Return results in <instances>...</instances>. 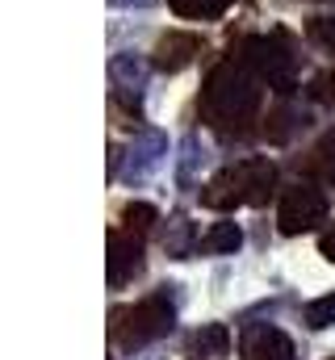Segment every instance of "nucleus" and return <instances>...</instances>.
<instances>
[{
	"instance_id": "nucleus-5",
	"label": "nucleus",
	"mask_w": 335,
	"mask_h": 360,
	"mask_svg": "<svg viewBox=\"0 0 335 360\" xmlns=\"http://www.w3.org/2000/svg\"><path fill=\"white\" fill-rule=\"evenodd\" d=\"M105 252H109V256H105V281H109V289H126L134 276H143V269H147L143 235H139V231H130V226L109 231Z\"/></svg>"
},
{
	"instance_id": "nucleus-3",
	"label": "nucleus",
	"mask_w": 335,
	"mask_h": 360,
	"mask_svg": "<svg viewBox=\"0 0 335 360\" xmlns=\"http://www.w3.org/2000/svg\"><path fill=\"white\" fill-rule=\"evenodd\" d=\"M239 59L260 76V84H268L277 96H289L298 89V55H293V46H289V38L281 30L248 38L239 46Z\"/></svg>"
},
{
	"instance_id": "nucleus-21",
	"label": "nucleus",
	"mask_w": 335,
	"mask_h": 360,
	"mask_svg": "<svg viewBox=\"0 0 335 360\" xmlns=\"http://www.w3.org/2000/svg\"><path fill=\"white\" fill-rule=\"evenodd\" d=\"M306 38H310L315 46H323V51H331L335 55V13H319V17H310V21H306Z\"/></svg>"
},
{
	"instance_id": "nucleus-10",
	"label": "nucleus",
	"mask_w": 335,
	"mask_h": 360,
	"mask_svg": "<svg viewBox=\"0 0 335 360\" xmlns=\"http://www.w3.org/2000/svg\"><path fill=\"white\" fill-rule=\"evenodd\" d=\"M201 51H206V42H201L197 34H189V30H168L164 38L156 42V51H151V63H156V72L176 76V72H184Z\"/></svg>"
},
{
	"instance_id": "nucleus-23",
	"label": "nucleus",
	"mask_w": 335,
	"mask_h": 360,
	"mask_svg": "<svg viewBox=\"0 0 335 360\" xmlns=\"http://www.w3.org/2000/svg\"><path fill=\"white\" fill-rule=\"evenodd\" d=\"M315 89H319V96H323V101L335 109V72H323V76L315 80Z\"/></svg>"
},
{
	"instance_id": "nucleus-16",
	"label": "nucleus",
	"mask_w": 335,
	"mask_h": 360,
	"mask_svg": "<svg viewBox=\"0 0 335 360\" xmlns=\"http://www.w3.org/2000/svg\"><path fill=\"white\" fill-rule=\"evenodd\" d=\"M302 126H306V113H302V109H293V105H277V109L268 113V122H264V134H268L272 143H289Z\"/></svg>"
},
{
	"instance_id": "nucleus-6",
	"label": "nucleus",
	"mask_w": 335,
	"mask_h": 360,
	"mask_svg": "<svg viewBox=\"0 0 335 360\" xmlns=\"http://www.w3.org/2000/svg\"><path fill=\"white\" fill-rule=\"evenodd\" d=\"M151 68L143 55L134 51H118L109 59V84H113V101H122L126 113H143V92H147V80H151Z\"/></svg>"
},
{
	"instance_id": "nucleus-17",
	"label": "nucleus",
	"mask_w": 335,
	"mask_h": 360,
	"mask_svg": "<svg viewBox=\"0 0 335 360\" xmlns=\"http://www.w3.org/2000/svg\"><path fill=\"white\" fill-rule=\"evenodd\" d=\"M235 0H168V8L184 21H218Z\"/></svg>"
},
{
	"instance_id": "nucleus-15",
	"label": "nucleus",
	"mask_w": 335,
	"mask_h": 360,
	"mask_svg": "<svg viewBox=\"0 0 335 360\" xmlns=\"http://www.w3.org/2000/svg\"><path fill=\"white\" fill-rule=\"evenodd\" d=\"M244 248V226L239 222H214L206 235H201V256H235Z\"/></svg>"
},
{
	"instance_id": "nucleus-13",
	"label": "nucleus",
	"mask_w": 335,
	"mask_h": 360,
	"mask_svg": "<svg viewBox=\"0 0 335 360\" xmlns=\"http://www.w3.org/2000/svg\"><path fill=\"white\" fill-rule=\"evenodd\" d=\"M239 172L248 184V205H264L277 188V164L268 155H248V160H239Z\"/></svg>"
},
{
	"instance_id": "nucleus-18",
	"label": "nucleus",
	"mask_w": 335,
	"mask_h": 360,
	"mask_svg": "<svg viewBox=\"0 0 335 360\" xmlns=\"http://www.w3.org/2000/svg\"><path fill=\"white\" fill-rule=\"evenodd\" d=\"M306 172H319V176L335 180V130H327V134L310 147V155H306Z\"/></svg>"
},
{
	"instance_id": "nucleus-9",
	"label": "nucleus",
	"mask_w": 335,
	"mask_h": 360,
	"mask_svg": "<svg viewBox=\"0 0 335 360\" xmlns=\"http://www.w3.org/2000/svg\"><path fill=\"white\" fill-rule=\"evenodd\" d=\"M197 197H201V205H206V210H214V214H235L239 205H248V184H244L239 164H231V168L214 172V176L197 188Z\"/></svg>"
},
{
	"instance_id": "nucleus-7",
	"label": "nucleus",
	"mask_w": 335,
	"mask_h": 360,
	"mask_svg": "<svg viewBox=\"0 0 335 360\" xmlns=\"http://www.w3.org/2000/svg\"><path fill=\"white\" fill-rule=\"evenodd\" d=\"M164 160H168V134L156 130V126H147V130H139V134L130 139V147L122 151V172H118V176L126 180V184H139V180L151 176Z\"/></svg>"
},
{
	"instance_id": "nucleus-27",
	"label": "nucleus",
	"mask_w": 335,
	"mask_h": 360,
	"mask_svg": "<svg viewBox=\"0 0 335 360\" xmlns=\"http://www.w3.org/2000/svg\"><path fill=\"white\" fill-rule=\"evenodd\" d=\"M331 360H335V356H331Z\"/></svg>"
},
{
	"instance_id": "nucleus-26",
	"label": "nucleus",
	"mask_w": 335,
	"mask_h": 360,
	"mask_svg": "<svg viewBox=\"0 0 335 360\" xmlns=\"http://www.w3.org/2000/svg\"><path fill=\"white\" fill-rule=\"evenodd\" d=\"M331 184H335V180H331Z\"/></svg>"
},
{
	"instance_id": "nucleus-22",
	"label": "nucleus",
	"mask_w": 335,
	"mask_h": 360,
	"mask_svg": "<svg viewBox=\"0 0 335 360\" xmlns=\"http://www.w3.org/2000/svg\"><path fill=\"white\" fill-rule=\"evenodd\" d=\"M319 256H323L327 264H335V222H327V231L319 235Z\"/></svg>"
},
{
	"instance_id": "nucleus-14",
	"label": "nucleus",
	"mask_w": 335,
	"mask_h": 360,
	"mask_svg": "<svg viewBox=\"0 0 335 360\" xmlns=\"http://www.w3.org/2000/svg\"><path fill=\"white\" fill-rule=\"evenodd\" d=\"M206 160H210V147L201 143V134H184L180 139V155H176V184L180 188H193L201 180Z\"/></svg>"
},
{
	"instance_id": "nucleus-20",
	"label": "nucleus",
	"mask_w": 335,
	"mask_h": 360,
	"mask_svg": "<svg viewBox=\"0 0 335 360\" xmlns=\"http://www.w3.org/2000/svg\"><path fill=\"white\" fill-rule=\"evenodd\" d=\"M122 222L130 226V231H139V235H147L156 222H164L160 218V210L151 205V201H126V210H122Z\"/></svg>"
},
{
	"instance_id": "nucleus-11",
	"label": "nucleus",
	"mask_w": 335,
	"mask_h": 360,
	"mask_svg": "<svg viewBox=\"0 0 335 360\" xmlns=\"http://www.w3.org/2000/svg\"><path fill=\"white\" fill-rule=\"evenodd\" d=\"M160 243H164L168 260H189V256H197L201 235H197V226L189 222L184 210H172V214L164 218V235H160Z\"/></svg>"
},
{
	"instance_id": "nucleus-25",
	"label": "nucleus",
	"mask_w": 335,
	"mask_h": 360,
	"mask_svg": "<svg viewBox=\"0 0 335 360\" xmlns=\"http://www.w3.org/2000/svg\"><path fill=\"white\" fill-rule=\"evenodd\" d=\"M109 360H118V356H109Z\"/></svg>"
},
{
	"instance_id": "nucleus-2",
	"label": "nucleus",
	"mask_w": 335,
	"mask_h": 360,
	"mask_svg": "<svg viewBox=\"0 0 335 360\" xmlns=\"http://www.w3.org/2000/svg\"><path fill=\"white\" fill-rule=\"evenodd\" d=\"M176 285H160L156 293H147V297H139L134 306H122V310H113L109 319V335H113V344L118 348H126V352H143L147 344H156V340H164L168 331L176 327V293H172Z\"/></svg>"
},
{
	"instance_id": "nucleus-8",
	"label": "nucleus",
	"mask_w": 335,
	"mask_h": 360,
	"mask_svg": "<svg viewBox=\"0 0 335 360\" xmlns=\"http://www.w3.org/2000/svg\"><path fill=\"white\" fill-rule=\"evenodd\" d=\"M239 356L244 360H298L293 340L272 327V323H248L239 335Z\"/></svg>"
},
{
	"instance_id": "nucleus-1",
	"label": "nucleus",
	"mask_w": 335,
	"mask_h": 360,
	"mask_svg": "<svg viewBox=\"0 0 335 360\" xmlns=\"http://www.w3.org/2000/svg\"><path fill=\"white\" fill-rule=\"evenodd\" d=\"M260 105H264V84L260 76L251 72L244 59H222L210 68L206 84H201V101H197V113L210 130H222V134H244L251 122L260 117Z\"/></svg>"
},
{
	"instance_id": "nucleus-19",
	"label": "nucleus",
	"mask_w": 335,
	"mask_h": 360,
	"mask_svg": "<svg viewBox=\"0 0 335 360\" xmlns=\"http://www.w3.org/2000/svg\"><path fill=\"white\" fill-rule=\"evenodd\" d=\"M302 323H306L310 331H327V327H335V293L310 297V302L302 306Z\"/></svg>"
},
{
	"instance_id": "nucleus-12",
	"label": "nucleus",
	"mask_w": 335,
	"mask_h": 360,
	"mask_svg": "<svg viewBox=\"0 0 335 360\" xmlns=\"http://www.w3.org/2000/svg\"><path fill=\"white\" fill-rule=\"evenodd\" d=\"M184 356H193V360L231 356V331H227V323H201V327L184 340Z\"/></svg>"
},
{
	"instance_id": "nucleus-4",
	"label": "nucleus",
	"mask_w": 335,
	"mask_h": 360,
	"mask_svg": "<svg viewBox=\"0 0 335 360\" xmlns=\"http://www.w3.org/2000/svg\"><path fill=\"white\" fill-rule=\"evenodd\" d=\"M327 214H331L327 193H323L315 180H293V184L281 193V205H277V226H281V235L298 239V235L319 231V226L327 222Z\"/></svg>"
},
{
	"instance_id": "nucleus-24",
	"label": "nucleus",
	"mask_w": 335,
	"mask_h": 360,
	"mask_svg": "<svg viewBox=\"0 0 335 360\" xmlns=\"http://www.w3.org/2000/svg\"><path fill=\"white\" fill-rule=\"evenodd\" d=\"M160 0H109V8H151Z\"/></svg>"
}]
</instances>
